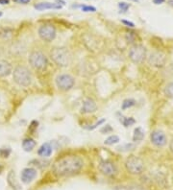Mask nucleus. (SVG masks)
Returning <instances> with one entry per match:
<instances>
[{
  "label": "nucleus",
  "instance_id": "obj_1",
  "mask_svg": "<svg viewBox=\"0 0 173 190\" xmlns=\"http://www.w3.org/2000/svg\"><path fill=\"white\" fill-rule=\"evenodd\" d=\"M83 159L77 156H66L53 163L52 172L57 177H66L78 173L83 168Z\"/></svg>",
  "mask_w": 173,
  "mask_h": 190
},
{
  "label": "nucleus",
  "instance_id": "obj_2",
  "mask_svg": "<svg viewBox=\"0 0 173 190\" xmlns=\"http://www.w3.org/2000/svg\"><path fill=\"white\" fill-rule=\"evenodd\" d=\"M50 58L60 67H66L71 63V54L65 47L53 48L50 52Z\"/></svg>",
  "mask_w": 173,
  "mask_h": 190
},
{
  "label": "nucleus",
  "instance_id": "obj_3",
  "mask_svg": "<svg viewBox=\"0 0 173 190\" xmlns=\"http://www.w3.org/2000/svg\"><path fill=\"white\" fill-rule=\"evenodd\" d=\"M13 79L20 86H29L32 83V74L25 66H16L13 72Z\"/></svg>",
  "mask_w": 173,
  "mask_h": 190
},
{
  "label": "nucleus",
  "instance_id": "obj_4",
  "mask_svg": "<svg viewBox=\"0 0 173 190\" xmlns=\"http://www.w3.org/2000/svg\"><path fill=\"white\" fill-rule=\"evenodd\" d=\"M29 64L36 70H43L48 64L47 57L40 51H33L28 58Z\"/></svg>",
  "mask_w": 173,
  "mask_h": 190
},
{
  "label": "nucleus",
  "instance_id": "obj_5",
  "mask_svg": "<svg viewBox=\"0 0 173 190\" xmlns=\"http://www.w3.org/2000/svg\"><path fill=\"white\" fill-rule=\"evenodd\" d=\"M125 167L129 173L134 175H139L143 171L144 162L140 157L136 156H131L126 159Z\"/></svg>",
  "mask_w": 173,
  "mask_h": 190
},
{
  "label": "nucleus",
  "instance_id": "obj_6",
  "mask_svg": "<svg viewBox=\"0 0 173 190\" xmlns=\"http://www.w3.org/2000/svg\"><path fill=\"white\" fill-rule=\"evenodd\" d=\"M147 50L141 44H135L129 50V58L134 64H141L146 59Z\"/></svg>",
  "mask_w": 173,
  "mask_h": 190
},
{
  "label": "nucleus",
  "instance_id": "obj_7",
  "mask_svg": "<svg viewBox=\"0 0 173 190\" xmlns=\"http://www.w3.org/2000/svg\"><path fill=\"white\" fill-rule=\"evenodd\" d=\"M55 83L59 89H61V91H67L73 87L75 80L70 74L63 73L56 77Z\"/></svg>",
  "mask_w": 173,
  "mask_h": 190
},
{
  "label": "nucleus",
  "instance_id": "obj_8",
  "mask_svg": "<svg viewBox=\"0 0 173 190\" xmlns=\"http://www.w3.org/2000/svg\"><path fill=\"white\" fill-rule=\"evenodd\" d=\"M39 37L46 42H50L56 38V29L53 25L44 24L39 28Z\"/></svg>",
  "mask_w": 173,
  "mask_h": 190
},
{
  "label": "nucleus",
  "instance_id": "obj_9",
  "mask_svg": "<svg viewBox=\"0 0 173 190\" xmlns=\"http://www.w3.org/2000/svg\"><path fill=\"white\" fill-rule=\"evenodd\" d=\"M166 55L161 51H154L152 52L149 57L147 58V62L151 66H154L157 68H161L165 66L166 63Z\"/></svg>",
  "mask_w": 173,
  "mask_h": 190
},
{
  "label": "nucleus",
  "instance_id": "obj_10",
  "mask_svg": "<svg viewBox=\"0 0 173 190\" xmlns=\"http://www.w3.org/2000/svg\"><path fill=\"white\" fill-rule=\"evenodd\" d=\"M150 141L154 146L158 148H162L167 143V137L162 131L155 130V131H153L150 135Z\"/></svg>",
  "mask_w": 173,
  "mask_h": 190
},
{
  "label": "nucleus",
  "instance_id": "obj_11",
  "mask_svg": "<svg viewBox=\"0 0 173 190\" xmlns=\"http://www.w3.org/2000/svg\"><path fill=\"white\" fill-rule=\"evenodd\" d=\"M99 170L101 173L107 177H114L116 175V172H117L116 165L113 162L108 161H102L99 164Z\"/></svg>",
  "mask_w": 173,
  "mask_h": 190
},
{
  "label": "nucleus",
  "instance_id": "obj_12",
  "mask_svg": "<svg viewBox=\"0 0 173 190\" xmlns=\"http://www.w3.org/2000/svg\"><path fill=\"white\" fill-rule=\"evenodd\" d=\"M37 177V171L34 168H25L22 170L21 175H20V179H21V182L23 183H30L33 182Z\"/></svg>",
  "mask_w": 173,
  "mask_h": 190
},
{
  "label": "nucleus",
  "instance_id": "obj_13",
  "mask_svg": "<svg viewBox=\"0 0 173 190\" xmlns=\"http://www.w3.org/2000/svg\"><path fill=\"white\" fill-rule=\"evenodd\" d=\"M97 109V105L95 103V101L91 98H86L84 99L83 104H82V108H81V112L83 113H93L96 112Z\"/></svg>",
  "mask_w": 173,
  "mask_h": 190
},
{
  "label": "nucleus",
  "instance_id": "obj_14",
  "mask_svg": "<svg viewBox=\"0 0 173 190\" xmlns=\"http://www.w3.org/2000/svg\"><path fill=\"white\" fill-rule=\"evenodd\" d=\"M13 72L12 65L5 60H0V77H7Z\"/></svg>",
  "mask_w": 173,
  "mask_h": 190
},
{
  "label": "nucleus",
  "instance_id": "obj_15",
  "mask_svg": "<svg viewBox=\"0 0 173 190\" xmlns=\"http://www.w3.org/2000/svg\"><path fill=\"white\" fill-rule=\"evenodd\" d=\"M52 152H53V148L51 144L46 142L39 147V149L38 150V155L42 157H48L52 155Z\"/></svg>",
  "mask_w": 173,
  "mask_h": 190
},
{
  "label": "nucleus",
  "instance_id": "obj_16",
  "mask_svg": "<svg viewBox=\"0 0 173 190\" xmlns=\"http://www.w3.org/2000/svg\"><path fill=\"white\" fill-rule=\"evenodd\" d=\"M62 5H59L57 3H49V2H42L35 5V9L38 11H43V10L48 9H61Z\"/></svg>",
  "mask_w": 173,
  "mask_h": 190
},
{
  "label": "nucleus",
  "instance_id": "obj_17",
  "mask_svg": "<svg viewBox=\"0 0 173 190\" xmlns=\"http://www.w3.org/2000/svg\"><path fill=\"white\" fill-rule=\"evenodd\" d=\"M36 147V141L34 139L27 137L25 139H23L22 141V148L24 149V151L26 152H31L32 150Z\"/></svg>",
  "mask_w": 173,
  "mask_h": 190
},
{
  "label": "nucleus",
  "instance_id": "obj_18",
  "mask_svg": "<svg viewBox=\"0 0 173 190\" xmlns=\"http://www.w3.org/2000/svg\"><path fill=\"white\" fill-rule=\"evenodd\" d=\"M143 138H144V131L142 130V128L141 127L136 128L134 131V135H133V141L134 142L141 141Z\"/></svg>",
  "mask_w": 173,
  "mask_h": 190
},
{
  "label": "nucleus",
  "instance_id": "obj_19",
  "mask_svg": "<svg viewBox=\"0 0 173 190\" xmlns=\"http://www.w3.org/2000/svg\"><path fill=\"white\" fill-rule=\"evenodd\" d=\"M136 105V101L134 99L132 98H128V99H125L123 103H122V106H121V108L123 109H127V108H130L132 107H134Z\"/></svg>",
  "mask_w": 173,
  "mask_h": 190
},
{
  "label": "nucleus",
  "instance_id": "obj_20",
  "mask_svg": "<svg viewBox=\"0 0 173 190\" xmlns=\"http://www.w3.org/2000/svg\"><path fill=\"white\" fill-rule=\"evenodd\" d=\"M120 141V139L117 135H111L109 136L108 138H106V140L104 142L105 145H114V144H116Z\"/></svg>",
  "mask_w": 173,
  "mask_h": 190
},
{
  "label": "nucleus",
  "instance_id": "obj_21",
  "mask_svg": "<svg viewBox=\"0 0 173 190\" xmlns=\"http://www.w3.org/2000/svg\"><path fill=\"white\" fill-rule=\"evenodd\" d=\"M120 122L123 124L124 127H130L132 125L135 124V119L133 117H122V119L120 118Z\"/></svg>",
  "mask_w": 173,
  "mask_h": 190
},
{
  "label": "nucleus",
  "instance_id": "obj_22",
  "mask_svg": "<svg viewBox=\"0 0 173 190\" xmlns=\"http://www.w3.org/2000/svg\"><path fill=\"white\" fill-rule=\"evenodd\" d=\"M166 97L168 98H173V81L168 83L166 87H165V91H164Z\"/></svg>",
  "mask_w": 173,
  "mask_h": 190
},
{
  "label": "nucleus",
  "instance_id": "obj_23",
  "mask_svg": "<svg viewBox=\"0 0 173 190\" xmlns=\"http://www.w3.org/2000/svg\"><path fill=\"white\" fill-rule=\"evenodd\" d=\"M81 9H82L83 12H91V13H93V12L96 11V8L93 7V6H86V5H83V6H81Z\"/></svg>",
  "mask_w": 173,
  "mask_h": 190
},
{
  "label": "nucleus",
  "instance_id": "obj_24",
  "mask_svg": "<svg viewBox=\"0 0 173 190\" xmlns=\"http://www.w3.org/2000/svg\"><path fill=\"white\" fill-rule=\"evenodd\" d=\"M105 122V118H102V119H100L99 121H97L96 123H94L93 126H90V127H88L87 129L88 130H90V131H93V130H94L95 128H97L98 126H100L101 124H103Z\"/></svg>",
  "mask_w": 173,
  "mask_h": 190
},
{
  "label": "nucleus",
  "instance_id": "obj_25",
  "mask_svg": "<svg viewBox=\"0 0 173 190\" xmlns=\"http://www.w3.org/2000/svg\"><path fill=\"white\" fill-rule=\"evenodd\" d=\"M136 39V36L133 34V33H127L126 34V41L130 43L134 42Z\"/></svg>",
  "mask_w": 173,
  "mask_h": 190
},
{
  "label": "nucleus",
  "instance_id": "obj_26",
  "mask_svg": "<svg viewBox=\"0 0 173 190\" xmlns=\"http://www.w3.org/2000/svg\"><path fill=\"white\" fill-rule=\"evenodd\" d=\"M118 7H119V9L121 10L122 12H126L127 10L129 9V7H130V4L125 3V2H120L118 4Z\"/></svg>",
  "mask_w": 173,
  "mask_h": 190
},
{
  "label": "nucleus",
  "instance_id": "obj_27",
  "mask_svg": "<svg viewBox=\"0 0 173 190\" xmlns=\"http://www.w3.org/2000/svg\"><path fill=\"white\" fill-rule=\"evenodd\" d=\"M10 153H11L10 149H1L0 150V156H1L2 157H8Z\"/></svg>",
  "mask_w": 173,
  "mask_h": 190
},
{
  "label": "nucleus",
  "instance_id": "obj_28",
  "mask_svg": "<svg viewBox=\"0 0 173 190\" xmlns=\"http://www.w3.org/2000/svg\"><path fill=\"white\" fill-rule=\"evenodd\" d=\"M112 130H113V129H112L111 127H110V125H107L106 127H104L102 130H101V133H109V132H112Z\"/></svg>",
  "mask_w": 173,
  "mask_h": 190
},
{
  "label": "nucleus",
  "instance_id": "obj_29",
  "mask_svg": "<svg viewBox=\"0 0 173 190\" xmlns=\"http://www.w3.org/2000/svg\"><path fill=\"white\" fill-rule=\"evenodd\" d=\"M121 22L123 23V24H125L126 26H128V27H135V24H134L133 22H131V21H128V20H122Z\"/></svg>",
  "mask_w": 173,
  "mask_h": 190
},
{
  "label": "nucleus",
  "instance_id": "obj_30",
  "mask_svg": "<svg viewBox=\"0 0 173 190\" xmlns=\"http://www.w3.org/2000/svg\"><path fill=\"white\" fill-rule=\"evenodd\" d=\"M14 1L18 4H27L30 2V0H14Z\"/></svg>",
  "mask_w": 173,
  "mask_h": 190
},
{
  "label": "nucleus",
  "instance_id": "obj_31",
  "mask_svg": "<svg viewBox=\"0 0 173 190\" xmlns=\"http://www.w3.org/2000/svg\"><path fill=\"white\" fill-rule=\"evenodd\" d=\"M153 2H154L155 4L159 5V4H162V3H164L165 0H153Z\"/></svg>",
  "mask_w": 173,
  "mask_h": 190
},
{
  "label": "nucleus",
  "instance_id": "obj_32",
  "mask_svg": "<svg viewBox=\"0 0 173 190\" xmlns=\"http://www.w3.org/2000/svg\"><path fill=\"white\" fill-rule=\"evenodd\" d=\"M169 148H170V151L173 153V138H172V140L170 141V144H169Z\"/></svg>",
  "mask_w": 173,
  "mask_h": 190
},
{
  "label": "nucleus",
  "instance_id": "obj_33",
  "mask_svg": "<svg viewBox=\"0 0 173 190\" xmlns=\"http://www.w3.org/2000/svg\"><path fill=\"white\" fill-rule=\"evenodd\" d=\"M9 3V0H0V4H8Z\"/></svg>",
  "mask_w": 173,
  "mask_h": 190
},
{
  "label": "nucleus",
  "instance_id": "obj_34",
  "mask_svg": "<svg viewBox=\"0 0 173 190\" xmlns=\"http://www.w3.org/2000/svg\"><path fill=\"white\" fill-rule=\"evenodd\" d=\"M2 170H3V167H2V165H1V164H0V174H1Z\"/></svg>",
  "mask_w": 173,
  "mask_h": 190
},
{
  "label": "nucleus",
  "instance_id": "obj_35",
  "mask_svg": "<svg viewBox=\"0 0 173 190\" xmlns=\"http://www.w3.org/2000/svg\"><path fill=\"white\" fill-rule=\"evenodd\" d=\"M169 4H170L171 6H173V0H169Z\"/></svg>",
  "mask_w": 173,
  "mask_h": 190
},
{
  "label": "nucleus",
  "instance_id": "obj_36",
  "mask_svg": "<svg viewBox=\"0 0 173 190\" xmlns=\"http://www.w3.org/2000/svg\"><path fill=\"white\" fill-rule=\"evenodd\" d=\"M1 15H2V13H1V12H0V16H1Z\"/></svg>",
  "mask_w": 173,
  "mask_h": 190
}]
</instances>
